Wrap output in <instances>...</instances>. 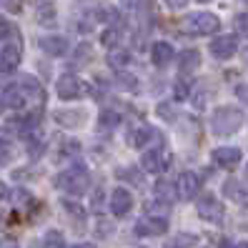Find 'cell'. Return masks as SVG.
I'll return each instance as SVG.
<instances>
[{
	"mask_svg": "<svg viewBox=\"0 0 248 248\" xmlns=\"http://www.w3.org/2000/svg\"><path fill=\"white\" fill-rule=\"evenodd\" d=\"M236 248H248V243H238V246H236Z\"/></svg>",
	"mask_w": 248,
	"mask_h": 248,
	"instance_id": "60d3db41",
	"label": "cell"
},
{
	"mask_svg": "<svg viewBox=\"0 0 248 248\" xmlns=\"http://www.w3.org/2000/svg\"><path fill=\"white\" fill-rule=\"evenodd\" d=\"M40 48L43 53H48L53 58H61L68 53V40L61 38V35H46V38H40Z\"/></svg>",
	"mask_w": 248,
	"mask_h": 248,
	"instance_id": "4fadbf2b",
	"label": "cell"
},
{
	"mask_svg": "<svg viewBox=\"0 0 248 248\" xmlns=\"http://www.w3.org/2000/svg\"><path fill=\"white\" fill-rule=\"evenodd\" d=\"M170 163V155L166 148H155V151H148L143 155V168L148 173H163Z\"/></svg>",
	"mask_w": 248,
	"mask_h": 248,
	"instance_id": "ba28073f",
	"label": "cell"
},
{
	"mask_svg": "<svg viewBox=\"0 0 248 248\" xmlns=\"http://www.w3.org/2000/svg\"><path fill=\"white\" fill-rule=\"evenodd\" d=\"M143 208H145V213H148V216H163V213H168V211H170V201L153 198V201L145 203Z\"/></svg>",
	"mask_w": 248,
	"mask_h": 248,
	"instance_id": "ffe728a7",
	"label": "cell"
},
{
	"mask_svg": "<svg viewBox=\"0 0 248 248\" xmlns=\"http://www.w3.org/2000/svg\"><path fill=\"white\" fill-rule=\"evenodd\" d=\"M13 248H16V246H13Z\"/></svg>",
	"mask_w": 248,
	"mask_h": 248,
	"instance_id": "7bdbcfd3",
	"label": "cell"
},
{
	"mask_svg": "<svg viewBox=\"0 0 248 248\" xmlns=\"http://www.w3.org/2000/svg\"><path fill=\"white\" fill-rule=\"evenodd\" d=\"M98 231H100L98 236H100V238H106V236H108V223H100V226H98Z\"/></svg>",
	"mask_w": 248,
	"mask_h": 248,
	"instance_id": "f35d334b",
	"label": "cell"
},
{
	"mask_svg": "<svg viewBox=\"0 0 248 248\" xmlns=\"http://www.w3.org/2000/svg\"><path fill=\"white\" fill-rule=\"evenodd\" d=\"M73 110H58L55 113V121L63 123V125H80L85 121V113L83 110H76V115H70Z\"/></svg>",
	"mask_w": 248,
	"mask_h": 248,
	"instance_id": "d6986e66",
	"label": "cell"
},
{
	"mask_svg": "<svg viewBox=\"0 0 248 248\" xmlns=\"http://www.w3.org/2000/svg\"><path fill=\"white\" fill-rule=\"evenodd\" d=\"M10 33H13V25H10L8 20H3V18H0V40H5Z\"/></svg>",
	"mask_w": 248,
	"mask_h": 248,
	"instance_id": "1f68e13d",
	"label": "cell"
},
{
	"mask_svg": "<svg viewBox=\"0 0 248 248\" xmlns=\"http://www.w3.org/2000/svg\"><path fill=\"white\" fill-rule=\"evenodd\" d=\"M43 243H46V248H65V241H63V233L61 231H48Z\"/></svg>",
	"mask_w": 248,
	"mask_h": 248,
	"instance_id": "d4e9b609",
	"label": "cell"
},
{
	"mask_svg": "<svg viewBox=\"0 0 248 248\" xmlns=\"http://www.w3.org/2000/svg\"><path fill=\"white\" fill-rule=\"evenodd\" d=\"M196 241H198L196 233H176V236H173V241L166 243V248H191Z\"/></svg>",
	"mask_w": 248,
	"mask_h": 248,
	"instance_id": "44dd1931",
	"label": "cell"
},
{
	"mask_svg": "<svg viewBox=\"0 0 248 248\" xmlns=\"http://www.w3.org/2000/svg\"><path fill=\"white\" fill-rule=\"evenodd\" d=\"M236 50H238V40L233 35H218L211 43V53H213V58H218V61H228V58L236 55Z\"/></svg>",
	"mask_w": 248,
	"mask_h": 248,
	"instance_id": "52a82bcc",
	"label": "cell"
},
{
	"mask_svg": "<svg viewBox=\"0 0 248 248\" xmlns=\"http://www.w3.org/2000/svg\"><path fill=\"white\" fill-rule=\"evenodd\" d=\"M173 186H176V193H178L181 201H191L201 191V178H198V173H193V170H183Z\"/></svg>",
	"mask_w": 248,
	"mask_h": 248,
	"instance_id": "5b68a950",
	"label": "cell"
},
{
	"mask_svg": "<svg viewBox=\"0 0 248 248\" xmlns=\"http://www.w3.org/2000/svg\"><path fill=\"white\" fill-rule=\"evenodd\" d=\"M103 43H106V46H110V43H118V33H115V31H108V33L103 35Z\"/></svg>",
	"mask_w": 248,
	"mask_h": 248,
	"instance_id": "d590c367",
	"label": "cell"
},
{
	"mask_svg": "<svg viewBox=\"0 0 248 248\" xmlns=\"http://www.w3.org/2000/svg\"><path fill=\"white\" fill-rule=\"evenodd\" d=\"M173 91H176L178 100H183V98H188V93H191V85H188L186 80H176V88H173Z\"/></svg>",
	"mask_w": 248,
	"mask_h": 248,
	"instance_id": "f546056e",
	"label": "cell"
},
{
	"mask_svg": "<svg viewBox=\"0 0 248 248\" xmlns=\"http://www.w3.org/2000/svg\"><path fill=\"white\" fill-rule=\"evenodd\" d=\"M88 55H91V46H85V43H83V46L78 48V63L88 61Z\"/></svg>",
	"mask_w": 248,
	"mask_h": 248,
	"instance_id": "d6a6232c",
	"label": "cell"
},
{
	"mask_svg": "<svg viewBox=\"0 0 248 248\" xmlns=\"http://www.w3.org/2000/svg\"><path fill=\"white\" fill-rule=\"evenodd\" d=\"M38 20H40L43 25H50V23L55 20V8H53L50 3H40V5H38Z\"/></svg>",
	"mask_w": 248,
	"mask_h": 248,
	"instance_id": "cb8c5ba5",
	"label": "cell"
},
{
	"mask_svg": "<svg viewBox=\"0 0 248 248\" xmlns=\"http://www.w3.org/2000/svg\"><path fill=\"white\" fill-rule=\"evenodd\" d=\"M73 248H95L93 243H78V246H73Z\"/></svg>",
	"mask_w": 248,
	"mask_h": 248,
	"instance_id": "ab89813d",
	"label": "cell"
},
{
	"mask_svg": "<svg viewBox=\"0 0 248 248\" xmlns=\"http://www.w3.org/2000/svg\"><path fill=\"white\" fill-rule=\"evenodd\" d=\"M20 46L18 43H8V46L3 48V53H0V70L5 73V76H10V73H16L18 65H20Z\"/></svg>",
	"mask_w": 248,
	"mask_h": 248,
	"instance_id": "30bf717a",
	"label": "cell"
},
{
	"mask_svg": "<svg viewBox=\"0 0 248 248\" xmlns=\"http://www.w3.org/2000/svg\"><path fill=\"white\" fill-rule=\"evenodd\" d=\"M155 138H158V130H153L148 125H138V128L130 130L128 143L133 145V148H145V145H148L151 140H155Z\"/></svg>",
	"mask_w": 248,
	"mask_h": 248,
	"instance_id": "5bb4252c",
	"label": "cell"
},
{
	"mask_svg": "<svg viewBox=\"0 0 248 248\" xmlns=\"http://www.w3.org/2000/svg\"><path fill=\"white\" fill-rule=\"evenodd\" d=\"M238 98L248 103V85H238Z\"/></svg>",
	"mask_w": 248,
	"mask_h": 248,
	"instance_id": "74e56055",
	"label": "cell"
},
{
	"mask_svg": "<svg viewBox=\"0 0 248 248\" xmlns=\"http://www.w3.org/2000/svg\"><path fill=\"white\" fill-rule=\"evenodd\" d=\"M173 191H176V186L168 183V181H158L155 183V193H158V198H163V201H168Z\"/></svg>",
	"mask_w": 248,
	"mask_h": 248,
	"instance_id": "f1b7e54d",
	"label": "cell"
},
{
	"mask_svg": "<svg viewBox=\"0 0 248 248\" xmlns=\"http://www.w3.org/2000/svg\"><path fill=\"white\" fill-rule=\"evenodd\" d=\"M13 160V143L8 138H0V166H8Z\"/></svg>",
	"mask_w": 248,
	"mask_h": 248,
	"instance_id": "484cf974",
	"label": "cell"
},
{
	"mask_svg": "<svg viewBox=\"0 0 248 248\" xmlns=\"http://www.w3.org/2000/svg\"><path fill=\"white\" fill-rule=\"evenodd\" d=\"M168 231V221L163 216H148L136 223V236H158Z\"/></svg>",
	"mask_w": 248,
	"mask_h": 248,
	"instance_id": "9c48e42d",
	"label": "cell"
},
{
	"mask_svg": "<svg viewBox=\"0 0 248 248\" xmlns=\"http://www.w3.org/2000/svg\"><path fill=\"white\" fill-rule=\"evenodd\" d=\"M130 61H133V55H130L128 50H113V53L108 55V63L115 65V68H123V65H128Z\"/></svg>",
	"mask_w": 248,
	"mask_h": 248,
	"instance_id": "603a6c76",
	"label": "cell"
},
{
	"mask_svg": "<svg viewBox=\"0 0 248 248\" xmlns=\"http://www.w3.org/2000/svg\"><path fill=\"white\" fill-rule=\"evenodd\" d=\"M241 125H243V113L233 106H223V108L213 110L211 115V130L216 136H231Z\"/></svg>",
	"mask_w": 248,
	"mask_h": 248,
	"instance_id": "7a4b0ae2",
	"label": "cell"
},
{
	"mask_svg": "<svg viewBox=\"0 0 248 248\" xmlns=\"http://www.w3.org/2000/svg\"><path fill=\"white\" fill-rule=\"evenodd\" d=\"M133 206V196H130L125 188H115L110 193V213L113 216H125Z\"/></svg>",
	"mask_w": 248,
	"mask_h": 248,
	"instance_id": "7c38bea8",
	"label": "cell"
},
{
	"mask_svg": "<svg viewBox=\"0 0 248 248\" xmlns=\"http://www.w3.org/2000/svg\"><path fill=\"white\" fill-rule=\"evenodd\" d=\"M151 61L153 65L158 68H166L170 61H173V46H168V43H153V48H151Z\"/></svg>",
	"mask_w": 248,
	"mask_h": 248,
	"instance_id": "9a60e30c",
	"label": "cell"
},
{
	"mask_svg": "<svg viewBox=\"0 0 248 248\" xmlns=\"http://www.w3.org/2000/svg\"><path fill=\"white\" fill-rule=\"evenodd\" d=\"M88 83H83L78 76H73V73H65V76L58 78L55 83V93L61 95L63 100H73V98H83L88 95Z\"/></svg>",
	"mask_w": 248,
	"mask_h": 248,
	"instance_id": "3957f363",
	"label": "cell"
},
{
	"mask_svg": "<svg viewBox=\"0 0 248 248\" xmlns=\"http://www.w3.org/2000/svg\"><path fill=\"white\" fill-rule=\"evenodd\" d=\"M246 173H248V166H246Z\"/></svg>",
	"mask_w": 248,
	"mask_h": 248,
	"instance_id": "b9f144b4",
	"label": "cell"
},
{
	"mask_svg": "<svg viewBox=\"0 0 248 248\" xmlns=\"http://www.w3.org/2000/svg\"><path fill=\"white\" fill-rule=\"evenodd\" d=\"M183 25L191 35H211L221 28V20H218L213 13H196V16L186 18Z\"/></svg>",
	"mask_w": 248,
	"mask_h": 248,
	"instance_id": "277c9868",
	"label": "cell"
},
{
	"mask_svg": "<svg viewBox=\"0 0 248 248\" xmlns=\"http://www.w3.org/2000/svg\"><path fill=\"white\" fill-rule=\"evenodd\" d=\"M63 206H65V208H68V211H70L73 216H83V208H80V206H76V203H70V201H65Z\"/></svg>",
	"mask_w": 248,
	"mask_h": 248,
	"instance_id": "e575fe53",
	"label": "cell"
},
{
	"mask_svg": "<svg viewBox=\"0 0 248 248\" xmlns=\"http://www.w3.org/2000/svg\"><path fill=\"white\" fill-rule=\"evenodd\" d=\"M236 23H238V28H241V33L248 35V13H246V16H238Z\"/></svg>",
	"mask_w": 248,
	"mask_h": 248,
	"instance_id": "836d02e7",
	"label": "cell"
},
{
	"mask_svg": "<svg viewBox=\"0 0 248 248\" xmlns=\"http://www.w3.org/2000/svg\"><path fill=\"white\" fill-rule=\"evenodd\" d=\"M118 123H121V115L115 110H103L100 113V130H113Z\"/></svg>",
	"mask_w": 248,
	"mask_h": 248,
	"instance_id": "7402d4cb",
	"label": "cell"
},
{
	"mask_svg": "<svg viewBox=\"0 0 248 248\" xmlns=\"http://www.w3.org/2000/svg\"><path fill=\"white\" fill-rule=\"evenodd\" d=\"M166 5H170V8H186L188 0H166Z\"/></svg>",
	"mask_w": 248,
	"mask_h": 248,
	"instance_id": "8d00e7d4",
	"label": "cell"
},
{
	"mask_svg": "<svg viewBox=\"0 0 248 248\" xmlns=\"http://www.w3.org/2000/svg\"><path fill=\"white\" fill-rule=\"evenodd\" d=\"M198 213L201 218H206V221H221L223 218V203L218 201L213 193H206V196H201L198 198Z\"/></svg>",
	"mask_w": 248,
	"mask_h": 248,
	"instance_id": "8992f818",
	"label": "cell"
},
{
	"mask_svg": "<svg viewBox=\"0 0 248 248\" xmlns=\"http://www.w3.org/2000/svg\"><path fill=\"white\" fill-rule=\"evenodd\" d=\"M201 65V53L198 50H183L181 55H178V68L183 70V73H191V70H196Z\"/></svg>",
	"mask_w": 248,
	"mask_h": 248,
	"instance_id": "e0dca14e",
	"label": "cell"
},
{
	"mask_svg": "<svg viewBox=\"0 0 248 248\" xmlns=\"http://www.w3.org/2000/svg\"><path fill=\"white\" fill-rule=\"evenodd\" d=\"M18 85H20V91H23L28 98H38V100L43 98V85H40L33 76H23Z\"/></svg>",
	"mask_w": 248,
	"mask_h": 248,
	"instance_id": "ac0fdd59",
	"label": "cell"
},
{
	"mask_svg": "<svg viewBox=\"0 0 248 248\" xmlns=\"http://www.w3.org/2000/svg\"><path fill=\"white\" fill-rule=\"evenodd\" d=\"M118 178L121 181H130V183H136V186L143 183V176L138 173V168H121L118 170Z\"/></svg>",
	"mask_w": 248,
	"mask_h": 248,
	"instance_id": "4316f807",
	"label": "cell"
},
{
	"mask_svg": "<svg viewBox=\"0 0 248 248\" xmlns=\"http://www.w3.org/2000/svg\"><path fill=\"white\" fill-rule=\"evenodd\" d=\"M55 186L61 188V191L70 193V196H80V193L88 191V186H91V173L83 163H76L73 168H68L65 173H61V176L55 178Z\"/></svg>",
	"mask_w": 248,
	"mask_h": 248,
	"instance_id": "6da1fadb",
	"label": "cell"
},
{
	"mask_svg": "<svg viewBox=\"0 0 248 248\" xmlns=\"http://www.w3.org/2000/svg\"><path fill=\"white\" fill-rule=\"evenodd\" d=\"M213 163L218 168H236L241 163V151L238 148H228V145H223V148H216L211 153Z\"/></svg>",
	"mask_w": 248,
	"mask_h": 248,
	"instance_id": "8fae6325",
	"label": "cell"
},
{
	"mask_svg": "<svg viewBox=\"0 0 248 248\" xmlns=\"http://www.w3.org/2000/svg\"><path fill=\"white\" fill-rule=\"evenodd\" d=\"M25 100H28V95L20 91V85H8L5 93H3V103H5L8 108H13V110L25 108Z\"/></svg>",
	"mask_w": 248,
	"mask_h": 248,
	"instance_id": "2e32d148",
	"label": "cell"
},
{
	"mask_svg": "<svg viewBox=\"0 0 248 248\" xmlns=\"http://www.w3.org/2000/svg\"><path fill=\"white\" fill-rule=\"evenodd\" d=\"M226 193L231 196V198H236V201H241V203H248V198L243 196V193H248V191H243V188L236 183V181H228L226 183Z\"/></svg>",
	"mask_w": 248,
	"mask_h": 248,
	"instance_id": "83f0119b",
	"label": "cell"
},
{
	"mask_svg": "<svg viewBox=\"0 0 248 248\" xmlns=\"http://www.w3.org/2000/svg\"><path fill=\"white\" fill-rule=\"evenodd\" d=\"M158 115H160L163 121H173V118H176V110L170 113V106H168V103H160V106H158Z\"/></svg>",
	"mask_w": 248,
	"mask_h": 248,
	"instance_id": "4dcf8cb0",
	"label": "cell"
}]
</instances>
